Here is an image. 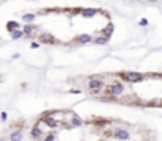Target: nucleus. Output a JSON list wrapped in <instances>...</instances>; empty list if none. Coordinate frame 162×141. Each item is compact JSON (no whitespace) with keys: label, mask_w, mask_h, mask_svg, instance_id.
<instances>
[{"label":"nucleus","mask_w":162,"mask_h":141,"mask_svg":"<svg viewBox=\"0 0 162 141\" xmlns=\"http://www.w3.org/2000/svg\"><path fill=\"white\" fill-rule=\"evenodd\" d=\"M120 77L123 80H126V82L136 83V82H142L145 78V75L140 74V72H123V74H120Z\"/></svg>","instance_id":"f257e3e1"},{"label":"nucleus","mask_w":162,"mask_h":141,"mask_svg":"<svg viewBox=\"0 0 162 141\" xmlns=\"http://www.w3.org/2000/svg\"><path fill=\"white\" fill-rule=\"evenodd\" d=\"M106 91H107V94H109L110 97L115 99L117 96H121V94L124 93V86H123L121 83H115V85H110Z\"/></svg>","instance_id":"f03ea898"},{"label":"nucleus","mask_w":162,"mask_h":141,"mask_svg":"<svg viewBox=\"0 0 162 141\" xmlns=\"http://www.w3.org/2000/svg\"><path fill=\"white\" fill-rule=\"evenodd\" d=\"M41 124H43V122H41V121H38V122L32 127V130H30V135H32L33 138H36V140H41L44 136V132L41 130Z\"/></svg>","instance_id":"7ed1b4c3"},{"label":"nucleus","mask_w":162,"mask_h":141,"mask_svg":"<svg viewBox=\"0 0 162 141\" xmlns=\"http://www.w3.org/2000/svg\"><path fill=\"white\" fill-rule=\"evenodd\" d=\"M104 86V83H102V80L101 78H90V82H88V88H90L93 93H98L99 89H101Z\"/></svg>","instance_id":"20e7f679"},{"label":"nucleus","mask_w":162,"mask_h":141,"mask_svg":"<svg viewBox=\"0 0 162 141\" xmlns=\"http://www.w3.org/2000/svg\"><path fill=\"white\" fill-rule=\"evenodd\" d=\"M68 116H69V125H72V127H82L83 125V121L80 119L74 111H69Z\"/></svg>","instance_id":"39448f33"},{"label":"nucleus","mask_w":162,"mask_h":141,"mask_svg":"<svg viewBox=\"0 0 162 141\" xmlns=\"http://www.w3.org/2000/svg\"><path fill=\"white\" fill-rule=\"evenodd\" d=\"M40 41L43 44H51V45L57 43V39L52 35H49V33H43V35H40Z\"/></svg>","instance_id":"423d86ee"},{"label":"nucleus","mask_w":162,"mask_h":141,"mask_svg":"<svg viewBox=\"0 0 162 141\" xmlns=\"http://www.w3.org/2000/svg\"><path fill=\"white\" fill-rule=\"evenodd\" d=\"M113 136H115L117 140H129V138H131L129 132H128V130H123V129H118V130H115V132H113Z\"/></svg>","instance_id":"0eeeda50"},{"label":"nucleus","mask_w":162,"mask_h":141,"mask_svg":"<svg viewBox=\"0 0 162 141\" xmlns=\"http://www.w3.org/2000/svg\"><path fill=\"white\" fill-rule=\"evenodd\" d=\"M90 41H93V36H90V35H79V36L74 38L76 44H87V43H90Z\"/></svg>","instance_id":"6e6552de"},{"label":"nucleus","mask_w":162,"mask_h":141,"mask_svg":"<svg viewBox=\"0 0 162 141\" xmlns=\"http://www.w3.org/2000/svg\"><path fill=\"white\" fill-rule=\"evenodd\" d=\"M35 32H36V27H35L33 24H25L24 27H22V33H24V36H32Z\"/></svg>","instance_id":"1a4fd4ad"},{"label":"nucleus","mask_w":162,"mask_h":141,"mask_svg":"<svg viewBox=\"0 0 162 141\" xmlns=\"http://www.w3.org/2000/svg\"><path fill=\"white\" fill-rule=\"evenodd\" d=\"M21 140H22V130H21V129L14 130V132L10 135V141H21Z\"/></svg>","instance_id":"9d476101"},{"label":"nucleus","mask_w":162,"mask_h":141,"mask_svg":"<svg viewBox=\"0 0 162 141\" xmlns=\"http://www.w3.org/2000/svg\"><path fill=\"white\" fill-rule=\"evenodd\" d=\"M19 27L21 25H19L16 21H10L8 24H6V30H8L10 33H13V32H16V30H19Z\"/></svg>","instance_id":"9b49d317"},{"label":"nucleus","mask_w":162,"mask_h":141,"mask_svg":"<svg viewBox=\"0 0 162 141\" xmlns=\"http://www.w3.org/2000/svg\"><path fill=\"white\" fill-rule=\"evenodd\" d=\"M101 33H102V36L110 38V36H112V33H113V24H107V25H106V28H104Z\"/></svg>","instance_id":"f8f14e48"},{"label":"nucleus","mask_w":162,"mask_h":141,"mask_svg":"<svg viewBox=\"0 0 162 141\" xmlns=\"http://www.w3.org/2000/svg\"><path fill=\"white\" fill-rule=\"evenodd\" d=\"M96 13H98V10H95V8H87V10L82 11V16H83V17H93Z\"/></svg>","instance_id":"ddd939ff"},{"label":"nucleus","mask_w":162,"mask_h":141,"mask_svg":"<svg viewBox=\"0 0 162 141\" xmlns=\"http://www.w3.org/2000/svg\"><path fill=\"white\" fill-rule=\"evenodd\" d=\"M109 39H110V38H106V36H98V38H93L95 44H99V45L107 44V43H109Z\"/></svg>","instance_id":"4468645a"},{"label":"nucleus","mask_w":162,"mask_h":141,"mask_svg":"<svg viewBox=\"0 0 162 141\" xmlns=\"http://www.w3.org/2000/svg\"><path fill=\"white\" fill-rule=\"evenodd\" d=\"M35 17H36V16H35V14H22V21H24V22H27V24H32V22H35Z\"/></svg>","instance_id":"2eb2a0df"},{"label":"nucleus","mask_w":162,"mask_h":141,"mask_svg":"<svg viewBox=\"0 0 162 141\" xmlns=\"http://www.w3.org/2000/svg\"><path fill=\"white\" fill-rule=\"evenodd\" d=\"M107 124H110L109 119H104V118H98V119H96V125H98V127H106Z\"/></svg>","instance_id":"dca6fc26"},{"label":"nucleus","mask_w":162,"mask_h":141,"mask_svg":"<svg viewBox=\"0 0 162 141\" xmlns=\"http://www.w3.org/2000/svg\"><path fill=\"white\" fill-rule=\"evenodd\" d=\"M11 38H13V39H19V38H24V33H22V30H16V32L11 33Z\"/></svg>","instance_id":"f3484780"},{"label":"nucleus","mask_w":162,"mask_h":141,"mask_svg":"<svg viewBox=\"0 0 162 141\" xmlns=\"http://www.w3.org/2000/svg\"><path fill=\"white\" fill-rule=\"evenodd\" d=\"M57 138H55V135L54 133H49L47 136H44V141H55Z\"/></svg>","instance_id":"a211bd4d"},{"label":"nucleus","mask_w":162,"mask_h":141,"mask_svg":"<svg viewBox=\"0 0 162 141\" xmlns=\"http://www.w3.org/2000/svg\"><path fill=\"white\" fill-rule=\"evenodd\" d=\"M0 119H2V122H5V121L8 119V115H6V111H2V113H0Z\"/></svg>","instance_id":"6ab92c4d"},{"label":"nucleus","mask_w":162,"mask_h":141,"mask_svg":"<svg viewBox=\"0 0 162 141\" xmlns=\"http://www.w3.org/2000/svg\"><path fill=\"white\" fill-rule=\"evenodd\" d=\"M146 25H148V19L142 17V19H140V27H146Z\"/></svg>","instance_id":"aec40b11"},{"label":"nucleus","mask_w":162,"mask_h":141,"mask_svg":"<svg viewBox=\"0 0 162 141\" xmlns=\"http://www.w3.org/2000/svg\"><path fill=\"white\" fill-rule=\"evenodd\" d=\"M30 47H32V49H38V47H40V43H35V41H33V43L30 44Z\"/></svg>","instance_id":"412c9836"},{"label":"nucleus","mask_w":162,"mask_h":141,"mask_svg":"<svg viewBox=\"0 0 162 141\" xmlns=\"http://www.w3.org/2000/svg\"><path fill=\"white\" fill-rule=\"evenodd\" d=\"M0 141H3V140H0Z\"/></svg>","instance_id":"4be33fe9"}]
</instances>
